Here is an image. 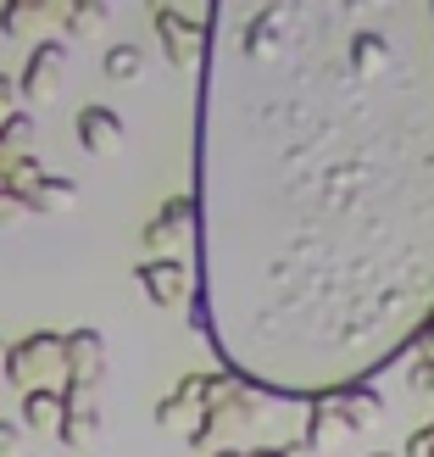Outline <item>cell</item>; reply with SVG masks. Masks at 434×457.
Instances as JSON below:
<instances>
[{
	"mask_svg": "<svg viewBox=\"0 0 434 457\" xmlns=\"http://www.w3.org/2000/svg\"><path fill=\"white\" fill-rule=\"evenodd\" d=\"M190 329L267 396H346L434 318V0L201 12Z\"/></svg>",
	"mask_w": 434,
	"mask_h": 457,
	"instance_id": "6da1fadb",
	"label": "cell"
},
{
	"mask_svg": "<svg viewBox=\"0 0 434 457\" xmlns=\"http://www.w3.org/2000/svg\"><path fill=\"white\" fill-rule=\"evenodd\" d=\"M0 374H6L22 396L29 391H61V335H29V340H17V346H6Z\"/></svg>",
	"mask_w": 434,
	"mask_h": 457,
	"instance_id": "7a4b0ae2",
	"label": "cell"
},
{
	"mask_svg": "<svg viewBox=\"0 0 434 457\" xmlns=\"http://www.w3.org/2000/svg\"><path fill=\"white\" fill-rule=\"evenodd\" d=\"M106 374V340L95 329H73L61 335V391L67 396H89Z\"/></svg>",
	"mask_w": 434,
	"mask_h": 457,
	"instance_id": "3957f363",
	"label": "cell"
},
{
	"mask_svg": "<svg viewBox=\"0 0 434 457\" xmlns=\"http://www.w3.org/2000/svg\"><path fill=\"white\" fill-rule=\"evenodd\" d=\"M61 73H67V45L56 39H39L34 51H29V67H22V79H17V96L22 101H56V89H61Z\"/></svg>",
	"mask_w": 434,
	"mask_h": 457,
	"instance_id": "277c9868",
	"label": "cell"
},
{
	"mask_svg": "<svg viewBox=\"0 0 434 457\" xmlns=\"http://www.w3.org/2000/svg\"><path fill=\"white\" fill-rule=\"evenodd\" d=\"M151 22H156V34H162V51H168L173 67H190L201 56V39H207L201 17H184V12H173V6H156Z\"/></svg>",
	"mask_w": 434,
	"mask_h": 457,
	"instance_id": "5b68a950",
	"label": "cell"
},
{
	"mask_svg": "<svg viewBox=\"0 0 434 457\" xmlns=\"http://www.w3.org/2000/svg\"><path fill=\"white\" fill-rule=\"evenodd\" d=\"M134 279L145 285V295H151L156 307H178V302H190V268H184V262H173V257L140 262V268H134Z\"/></svg>",
	"mask_w": 434,
	"mask_h": 457,
	"instance_id": "8992f818",
	"label": "cell"
},
{
	"mask_svg": "<svg viewBox=\"0 0 434 457\" xmlns=\"http://www.w3.org/2000/svg\"><path fill=\"white\" fill-rule=\"evenodd\" d=\"M73 129H78V145L89 156H111V151L123 145V118L111 106H84L78 118H73Z\"/></svg>",
	"mask_w": 434,
	"mask_h": 457,
	"instance_id": "52a82bcc",
	"label": "cell"
},
{
	"mask_svg": "<svg viewBox=\"0 0 434 457\" xmlns=\"http://www.w3.org/2000/svg\"><path fill=\"white\" fill-rule=\"evenodd\" d=\"M95 429H101V407L89 402V396H67V391H61V424H56V436H61L67 446H84Z\"/></svg>",
	"mask_w": 434,
	"mask_h": 457,
	"instance_id": "ba28073f",
	"label": "cell"
},
{
	"mask_svg": "<svg viewBox=\"0 0 434 457\" xmlns=\"http://www.w3.org/2000/svg\"><path fill=\"white\" fill-rule=\"evenodd\" d=\"M184 223H190V195H173L162 212H156L151 223H145V245L151 251H162V245H173L178 235H184Z\"/></svg>",
	"mask_w": 434,
	"mask_h": 457,
	"instance_id": "9c48e42d",
	"label": "cell"
},
{
	"mask_svg": "<svg viewBox=\"0 0 434 457\" xmlns=\"http://www.w3.org/2000/svg\"><path fill=\"white\" fill-rule=\"evenodd\" d=\"M22 201H29V212H67L78 201V185H73V179H61V173H45Z\"/></svg>",
	"mask_w": 434,
	"mask_h": 457,
	"instance_id": "30bf717a",
	"label": "cell"
},
{
	"mask_svg": "<svg viewBox=\"0 0 434 457\" xmlns=\"http://www.w3.org/2000/svg\"><path fill=\"white\" fill-rule=\"evenodd\" d=\"M51 17H56V12L45 6V0H17V6H6V12H0V34H12V39H29V34H39Z\"/></svg>",
	"mask_w": 434,
	"mask_h": 457,
	"instance_id": "8fae6325",
	"label": "cell"
},
{
	"mask_svg": "<svg viewBox=\"0 0 434 457\" xmlns=\"http://www.w3.org/2000/svg\"><path fill=\"white\" fill-rule=\"evenodd\" d=\"M22 424L29 429H56L61 424V391H29L22 396Z\"/></svg>",
	"mask_w": 434,
	"mask_h": 457,
	"instance_id": "7c38bea8",
	"label": "cell"
},
{
	"mask_svg": "<svg viewBox=\"0 0 434 457\" xmlns=\"http://www.w3.org/2000/svg\"><path fill=\"white\" fill-rule=\"evenodd\" d=\"M101 67H106V79H140L145 73V51L140 45H111Z\"/></svg>",
	"mask_w": 434,
	"mask_h": 457,
	"instance_id": "4fadbf2b",
	"label": "cell"
},
{
	"mask_svg": "<svg viewBox=\"0 0 434 457\" xmlns=\"http://www.w3.org/2000/svg\"><path fill=\"white\" fill-rule=\"evenodd\" d=\"M101 22H106V6H101V0H89V6L67 12V34H89V29H101Z\"/></svg>",
	"mask_w": 434,
	"mask_h": 457,
	"instance_id": "5bb4252c",
	"label": "cell"
},
{
	"mask_svg": "<svg viewBox=\"0 0 434 457\" xmlns=\"http://www.w3.org/2000/svg\"><path fill=\"white\" fill-rule=\"evenodd\" d=\"M22 218H29V201L12 195V190H0V228H6V223H22Z\"/></svg>",
	"mask_w": 434,
	"mask_h": 457,
	"instance_id": "9a60e30c",
	"label": "cell"
},
{
	"mask_svg": "<svg viewBox=\"0 0 434 457\" xmlns=\"http://www.w3.org/2000/svg\"><path fill=\"white\" fill-rule=\"evenodd\" d=\"M12 112H17V79H6V73H0V123H6Z\"/></svg>",
	"mask_w": 434,
	"mask_h": 457,
	"instance_id": "2e32d148",
	"label": "cell"
},
{
	"mask_svg": "<svg viewBox=\"0 0 434 457\" xmlns=\"http://www.w3.org/2000/svg\"><path fill=\"white\" fill-rule=\"evenodd\" d=\"M12 446H17V424L0 419V457H12Z\"/></svg>",
	"mask_w": 434,
	"mask_h": 457,
	"instance_id": "e0dca14e",
	"label": "cell"
},
{
	"mask_svg": "<svg viewBox=\"0 0 434 457\" xmlns=\"http://www.w3.org/2000/svg\"><path fill=\"white\" fill-rule=\"evenodd\" d=\"M6 162H12V156H6V151H0V173H6Z\"/></svg>",
	"mask_w": 434,
	"mask_h": 457,
	"instance_id": "ac0fdd59",
	"label": "cell"
},
{
	"mask_svg": "<svg viewBox=\"0 0 434 457\" xmlns=\"http://www.w3.org/2000/svg\"><path fill=\"white\" fill-rule=\"evenodd\" d=\"M217 457H245V452H217Z\"/></svg>",
	"mask_w": 434,
	"mask_h": 457,
	"instance_id": "d6986e66",
	"label": "cell"
},
{
	"mask_svg": "<svg viewBox=\"0 0 434 457\" xmlns=\"http://www.w3.org/2000/svg\"><path fill=\"white\" fill-rule=\"evenodd\" d=\"M0 362H6V346H0Z\"/></svg>",
	"mask_w": 434,
	"mask_h": 457,
	"instance_id": "ffe728a7",
	"label": "cell"
},
{
	"mask_svg": "<svg viewBox=\"0 0 434 457\" xmlns=\"http://www.w3.org/2000/svg\"><path fill=\"white\" fill-rule=\"evenodd\" d=\"M373 457H390V452H373Z\"/></svg>",
	"mask_w": 434,
	"mask_h": 457,
	"instance_id": "44dd1931",
	"label": "cell"
}]
</instances>
